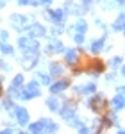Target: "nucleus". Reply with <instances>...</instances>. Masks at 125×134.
I'll return each instance as SVG.
<instances>
[{
	"instance_id": "obj_1",
	"label": "nucleus",
	"mask_w": 125,
	"mask_h": 134,
	"mask_svg": "<svg viewBox=\"0 0 125 134\" xmlns=\"http://www.w3.org/2000/svg\"><path fill=\"white\" fill-rule=\"evenodd\" d=\"M59 116H61V120L68 127H72L75 131L82 125V118L79 114V105L75 104V100H68L66 98L64 104H62V109H61V113H59Z\"/></svg>"
},
{
	"instance_id": "obj_2",
	"label": "nucleus",
	"mask_w": 125,
	"mask_h": 134,
	"mask_svg": "<svg viewBox=\"0 0 125 134\" xmlns=\"http://www.w3.org/2000/svg\"><path fill=\"white\" fill-rule=\"evenodd\" d=\"M84 107L88 109V111H91L93 114L96 116H102V114L109 109V98L105 97L104 93H95L91 97H88L86 100H84Z\"/></svg>"
},
{
	"instance_id": "obj_3",
	"label": "nucleus",
	"mask_w": 125,
	"mask_h": 134,
	"mask_svg": "<svg viewBox=\"0 0 125 134\" xmlns=\"http://www.w3.org/2000/svg\"><path fill=\"white\" fill-rule=\"evenodd\" d=\"M41 84L36 82L34 79L29 81V82H25V86L20 90V97H18V100L21 102H29V100H34V98H39L41 97Z\"/></svg>"
},
{
	"instance_id": "obj_4",
	"label": "nucleus",
	"mask_w": 125,
	"mask_h": 134,
	"mask_svg": "<svg viewBox=\"0 0 125 134\" xmlns=\"http://www.w3.org/2000/svg\"><path fill=\"white\" fill-rule=\"evenodd\" d=\"M16 47H18V50L21 54H36V55H39V52H41V45L38 40H32L29 36H18V40H16Z\"/></svg>"
},
{
	"instance_id": "obj_5",
	"label": "nucleus",
	"mask_w": 125,
	"mask_h": 134,
	"mask_svg": "<svg viewBox=\"0 0 125 134\" xmlns=\"http://www.w3.org/2000/svg\"><path fill=\"white\" fill-rule=\"evenodd\" d=\"M72 93L75 97H91L95 93H98V82L96 81H86V82H79L72 86Z\"/></svg>"
},
{
	"instance_id": "obj_6",
	"label": "nucleus",
	"mask_w": 125,
	"mask_h": 134,
	"mask_svg": "<svg viewBox=\"0 0 125 134\" xmlns=\"http://www.w3.org/2000/svg\"><path fill=\"white\" fill-rule=\"evenodd\" d=\"M107 43H109V32H104L102 36L89 40V41H88V47H86V50L89 52L93 57H98V55L105 50V45H107Z\"/></svg>"
},
{
	"instance_id": "obj_7",
	"label": "nucleus",
	"mask_w": 125,
	"mask_h": 134,
	"mask_svg": "<svg viewBox=\"0 0 125 134\" xmlns=\"http://www.w3.org/2000/svg\"><path fill=\"white\" fill-rule=\"evenodd\" d=\"M23 32H25V36H29L32 40H38V41L43 40V38H48V29L43 23H39V21H31L23 29Z\"/></svg>"
},
{
	"instance_id": "obj_8",
	"label": "nucleus",
	"mask_w": 125,
	"mask_h": 134,
	"mask_svg": "<svg viewBox=\"0 0 125 134\" xmlns=\"http://www.w3.org/2000/svg\"><path fill=\"white\" fill-rule=\"evenodd\" d=\"M43 18L47 21H50L52 25H64V21L68 20V14L62 7L57 9H45L43 11Z\"/></svg>"
},
{
	"instance_id": "obj_9",
	"label": "nucleus",
	"mask_w": 125,
	"mask_h": 134,
	"mask_svg": "<svg viewBox=\"0 0 125 134\" xmlns=\"http://www.w3.org/2000/svg\"><path fill=\"white\" fill-rule=\"evenodd\" d=\"M64 50H66V45L59 38H52V36L47 38V45L43 47V52L47 55H59V54H64Z\"/></svg>"
},
{
	"instance_id": "obj_10",
	"label": "nucleus",
	"mask_w": 125,
	"mask_h": 134,
	"mask_svg": "<svg viewBox=\"0 0 125 134\" xmlns=\"http://www.w3.org/2000/svg\"><path fill=\"white\" fill-rule=\"evenodd\" d=\"M105 68H107V64H105L102 59L95 57V59H91L89 64L84 68V73H86V75H91L93 81H95V79H98L100 75H105Z\"/></svg>"
},
{
	"instance_id": "obj_11",
	"label": "nucleus",
	"mask_w": 125,
	"mask_h": 134,
	"mask_svg": "<svg viewBox=\"0 0 125 134\" xmlns=\"http://www.w3.org/2000/svg\"><path fill=\"white\" fill-rule=\"evenodd\" d=\"M62 59H64V64L68 66V68H77L79 64H81V52L77 47H68L64 54H62Z\"/></svg>"
},
{
	"instance_id": "obj_12",
	"label": "nucleus",
	"mask_w": 125,
	"mask_h": 134,
	"mask_svg": "<svg viewBox=\"0 0 125 134\" xmlns=\"http://www.w3.org/2000/svg\"><path fill=\"white\" fill-rule=\"evenodd\" d=\"M20 66L25 70V72H32L38 68V64L41 63V57L36 55V54H21V57L18 59Z\"/></svg>"
},
{
	"instance_id": "obj_13",
	"label": "nucleus",
	"mask_w": 125,
	"mask_h": 134,
	"mask_svg": "<svg viewBox=\"0 0 125 134\" xmlns=\"http://www.w3.org/2000/svg\"><path fill=\"white\" fill-rule=\"evenodd\" d=\"M68 88H72V79L70 77H61V79H55L48 86V93L50 95H62Z\"/></svg>"
},
{
	"instance_id": "obj_14",
	"label": "nucleus",
	"mask_w": 125,
	"mask_h": 134,
	"mask_svg": "<svg viewBox=\"0 0 125 134\" xmlns=\"http://www.w3.org/2000/svg\"><path fill=\"white\" fill-rule=\"evenodd\" d=\"M64 97L62 95H48V98L45 100V107L54 114H59L62 109V104H64Z\"/></svg>"
},
{
	"instance_id": "obj_15",
	"label": "nucleus",
	"mask_w": 125,
	"mask_h": 134,
	"mask_svg": "<svg viewBox=\"0 0 125 134\" xmlns=\"http://www.w3.org/2000/svg\"><path fill=\"white\" fill-rule=\"evenodd\" d=\"M47 72L50 73V77H52L54 81L55 79H61V77H64V73H66V64L57 61V59L48 61L47 63Z\"/></svg>"
},
{
	"instance_id": "obj_16",
	"label": "nucleus",
	"mask_w": 125,
	"mask_h": 134,
	"mask_svg": "<svg viewBox=\"0 0 125 134\" xmlns=\"http://www.w3.org/2000/svg\"><path fill=\"white\" fill-rule=\"evenodd\" d=\"M31 21H29V16L27 14H20V13H13L9 16V25L14 29V31H18L21 34L23 32V29L29 25Z\"/></svg>"
},
{
	"instance_id": "obj_17",
	"label": "nucleus",
	"mask_w": 125,
	"mask_h": 134,
	"mask_svg": "<svg viewBox=\"0 0 125 134\" xmlns=\"http://www.w3.org/2000/svg\"><path fill=\"white\" fill-rule=\"evenodd\" d=\"M18 127H27V125L31 124V113H29V109L27 107H23V105H16V109H14V118H13Z\"/></svg>"
},
{
	"instance_id": "obj_18",
	"label": "nucleus",
	"mask_w": 125,
	"mask_h": 134,
	"mask_svg": "<svg viewBox=\"0 0 125 134\" xmlns=\"http://www.w3.org/2000/svg\"><path fill=\"white\" fill-rule=\"evenodd\" d=\"M38 122L41 124L43 127V132L45 134H59L61 131V125L57 122H54V118H48V116H39Z\"/></svg>"
},
{
	"instance_id": "obj_19",
	"label": "nucleus",
	"mask_w": 125,
	"mask_h": 134,
	"mask_svg": "<svg viewBox=\"0 0 125 134\" xmlns=\"http://www.w3.org/2000/svg\"><path fill=\"white\" fill-rule=\"evenodd\" d=\"M62 9L66 11V14L68 16H77V18H81L84 14L82 7L75 2V0H64V5H62Z\"/></svg>"
},
{
	"instance_id": "obj_20",
	"label": "nucleus",
	"mask_w": 125,
	"mask_h": 134,
	"mask_svg": "<svg viewBox=\"0 0 125 134\" xmlns=\"http://www.w3.org/2000/svg\"><path fill=\"white\" fill-rule=\"evenodd\" d=\"M109 109L115 111V113H122V111H125V97H122V95L116 93L115 97L109 100Z\"/></svg>"
},
{
	"instance_id": "obj_21",
	"label": "nucleus",
	"mask_w": 125,
	"mask_h": 134,
	"mask_svg": "<svg viewBox=\"0 0 125 134\" xmlns=\"http://www.w3.org/2000/svg\"><path fill=\"white\" fill-rule=\"evenodd\" d=\"M32 79H34L36 82H39L41 86H47V88H48V86L54 82V79L50 77V73H48V72H43V70H36Z\"/></svg>"
},
{
	"instance_id": "obj_22",
	"label": "nucleus",
	"mask_w": 125,
	"mask_h": 134,
	"mask_svg": "<svg viewBox=\"0 0 125 134\" xmlns=\"http://www.w3.org/2000/svg\"><path fill=\"white\" fill-rule=\"evenodd\" d=\"M73 29H75V34H84L86 36L88 31H89V21L86 20L84 16H81V18H77V20L73 21Z\"/></svg>"
},
{
	"instance_id": "obj_23",
	"label": "nucleus",
	"mask_w": 125,
	"mask_h": 134,
	"mask_svg": "<svg viewBox=\"0 0 125 134\" xmlns=\"http://www.w3.org/2000/svg\"><path fill=\"white\" fill-rule=\"evenodd\" d=\"M125 27V11H120L113 23H111V32H122Z\"/></svg>"
},
{
	"instance_id": "obj_24",
	"label": "nucleus",
	"mask_w": 125,
	"mask_h": 134,
	"mask_svg": "<svg viewBox=\"0 0 125 134\" xmlns=\"http://www.w3.org/2000/svg\"><path fill=\"white\" fill-rule=\"evenodd\" d=\"M123 57H122V55H111V57H109V61L105 63V64H107V66H109V68H111V70H120V68H122V64H123Z\"/></svg>"
},
{
	"instance_id": "obj_25",
	"label": "nucleus",
	"mask_w": 125,
	"mask_h": 134,
	"mask_svg": "<svg viewBox=\"0 0 125 134\" xmlns=\"http://www.w3.org/2000/svg\"><path fill=\"white\" fill-rule=\"evenodd\" d=\"M9 86L21 90V88L25 86V75H23V73H16V75H14V77L11 79V84H9Z\"/></svg>"
},
{
	"instance_id": "obj_26",
	"label": "nucleus",
	"mask_w": 125,
	"mask_h": 134,
	"mask_svg": "<svg viewBox=\"0 0 125 134\" xmlns=\"http://www.w3.org/2000/svg\"><path fill=\"white\" fill-rule=\"evenodd\" d=\"M95 4H96V5H100L104 11H113V9L118 7L115 0H95Z\"/></svg>"
},
{
	"instance_id": "obj_27",
	"label": "nucleus",
	"mask_w": 125,
	"mask_h": 134,
	"mask_svg": "<svg viewBox=\"0 0 125 134\" xmlns=\"http://www.w3.org/2000/svg\"><path fill=\"white\" fill-rule=\"evenodd\" d=\"M0 52L7 57H13L14 55V47L9 45V41H0Z\"/></svg>"
},
{
	"instance_id": "obj_28",
	"label": "nucleus",
	"mask_w": 125,
	"mask_h": 134,
	"mask_svg": "<svg viewBox=\"0 0 125 134\" xmlns=\"http://www.w3.org/2000/svg\"><path fill=\"white\" fill-rule=\"evenodd\" d=\"M27 132L29 134H45L43 132V127H41V124L36 120V122H31V124L27 125Z\"/></svg>"
},
{
	"instance_id": "obj_29",
	"label": "nucleus",
	"mask_w": 125,
	"mask_h": 134,
	"mask_svg": "<svg viewBox=\"0 0 125 134\" xmlns=\"http://www.w3.org/2000/svg\"><path fill=\"white\" fill-rule=\"evenodd\" d=\"M48 34H50L52 38H59L61 34H64V25H52V27L48 29Z\"/></svg>"
},
{
	"instance_id": "obj_30",
	"label": "nucleus",
	"mask_w": 125,
	"mask_h": 134,
	"mask_svg": "<svg viewBox=\"0 0 125 134\" xmlns=\"http://www.w3.org/2000/svg\"><path fill=\"white\" fill-rule=\"evenodd\" d=\"M118 75H120L118 72L111 70L109 73H105V75H104V79H105V82H107V84H115L116 81H118Z\"/></svg>"
},
{
	"instance_id": "obj_31",
	"label": "nucleus",
	"mask_w": 125,
	"mask_h": 134,
	"mask_svg": "<svg viewBox=\"0 0 125 134\" xmlns=\"http://www.w3.org/2000/svg\"><path fill=\"white\" fill-rule=\"evenodd\" d=\"M79 5L82 7L84 13H88V11H91V9H93L95 0H79Z\"/></svg>"
},
{
	"instance_id": "obj_32",
	"label": "nucleus",
	"mask_w": 125,
	"mask_h": 134,
	"mask_svg": "<svg viewBox=\"0 0 125 134\" xmlns=\"http://www.w3.org/2000/svg\"><path fill=\"white\" fill-rule=\"evenodd\" d=\"M95 27H98V29L102 31V34H104V32H109V27H107V23H105L102 18H96V16H95Z\"/></svg>"
},
{
	"instance_id": "obj_33",
	"label": "nucleus",
	"mask_w": 125,
	"mask_h": 134,
	"mask_svg": "<svg viewBox=\"0 0 125 134\" xmlns=\"http://www.w3.org/2000/svg\"><path fill=\"white\" fill-rule=\"evenodd\" d=\"M77 134H93V131H91V127L86 124V122H82V125L77 129Z\"/></svg>"
},
{
	"instance_id": "obj_34",
	"label": "nucleus",
	"mask_w": 125,
	"mask_h": 134,
	"mask_svg": "<svg viewBox=\"0 0 125 134\" xmlns=\"http://www.w3.org/2000/svg\"><path fill=\"white\" fill-rule=\"evenodd\" d=\"M0 72L2 73H9L11 72V64L5 59H0Z\"/></svg>"
},
{
	"instance_id": "obj_35",
	"label": "nucleus",
	"mask_w": 125,
	"mask_h": 134,
	"mask_svg": "<svg viewBox=\"0 0 125 134\" xmlns=\"http://www.w3.org/2000/svg\"><path fill=\"white\" fill-rule=\"evenodd\" d=\"M0 41H9V32L5 29H0Z\"/></svg>"
},
{
	"instance_id": "obj_36",
	"label": "nucleus",
	"mask_w": 125,
	"mask_h": 134,
	"mask_svg": "<svg viewBox=\"0 0 125 134\" xmlns=\"http://www.w3.org/2000/svg\"><path fill=\"white\" fill-rule=\"evenodd\" d=\"M115 90L118 95H122V97H125V84H116L115 86Z\"/></svg>"
},
{
	"instance_id": "obj_37",
	"label": "nucleus",
	"mask_w": 125,
	"mask_h": 134,
	"mask_svg": "<svg viewBox=\"0 0 125 134\" xmlns=\"http://www.w3.org/2000/svg\"><path fill=\"white\" fill-rule=\"evenodd\" d=\"M54 0H39V7H45V9H50Z\"/></svg>"
},
{
	"instance_id": "obj_38",
	"label": "nucleus",
	"mask_w": 125,
	"mask_h": 134,
	"mask_svg": "<svg viewBox=\"0 0 125 134\" xmlns=\"http://www.w3.org/2000/svg\"><path fill=\"white\" fill-rule=\"evenodd\" d=\"M0 134H16V129H11V127H2Z\"/></svg>"
},
{
	"instance_id": "obj_39",
	"label": "nucleus",
	"mask_w": 125,
	"mask_h": 134,
	"mask_svg": "<svg viewBox=\"0 0 125 134\" xmlns=\"http://www.w3.org/2000/svg\"><path fill=\"white\" fill-rule=\"evenodd\" d=\"M120 77H123V79H125V63L122 64V68H120Z\"/></svg>"
},
{
	"instance_id": "obj_40",
	"label": "nucleus",
	"mask_w": 125,
	"mask_h": 134,
	"mask_svg": "<svg viewBox=\"0 0 125 134\" xmlns=\"http://www.w3.org/2000/svg\"><path fill=\"white\" fill-rule=\"evenodd\" d=\"M115 2H116L118 7H123V5H125V0H115Z\"/></svg>"
},
{
	"instance_id": "obj_41",
	"label": "nucleus",
	"mask_w": 125,
	"mask_h": 134,
	"mask_svg": "<svg viewBox=\"0 0 125 134\" xmlns=\"http://www.w3.org/2000/svg\"><path fill=\"white\" fill-rule=\"evenodd\" d=\"M115 134H125V129H123V127H120V129H116V131H115Z\"/></svg>"
},
{
	"instance_id": "obj_42",
	"label": "nucleus",
	"mask_w": 125,
	"mask_h": 134,
	"mask_svg": "<svg viewBox=\"0 0 125 134\" xmlns=\"http://www.w3.org/2000/svg\"><path fill=\"white\" fill-rule=\"evenodd\" d=\"M4 5H5V2H4V0H0V11L4 9Z\"/></svg>"
},
{
	"instance_id": "obj_43",
	"label": "nucleus",
	"mask_w": 125,
	"mask_h": 134,
	"mask_svg": "<svg viewBox=\"0 0 125 134\" xmlns=\"http://www.w3.org/2000/svg\"><path fill=\"white\" fill-rule=\"evenodd\" d=\"M2 95H4V88H2V82H0V98H2Z\"/></svg>"
},
{
	"instance_id": "obj_44",
	"label": "nucleus",
	"mask_w": 125,
	"mask_h": 134,
	"mask_svg": "<svg viewBox=\"0 0 125 134\" xmlns=\"http://www.w3.org/2000/svg\"><path fill=\"white\" fill-rule=\"evenodd\" d=\"M16 134H29L27 131H16Z\"/></svg>"
},
{
	"instance_id": "obj_45",
	"label": "nucleus",
	"mask_w": 125,
	"mask_h": 134,
	"mask_svg": "<svg viewBox=\"0 0 125 134\" xmlns=\"http://www.w3.org/2000/svg\"><path fill=\"white\" fill-rule=\"evenodd\" d=\"M122 34H123V36H125V27H123V31H122Z\"/></svg>"
},
{
	"instance_id": "obj_46",
	"label": "nucleus",
	"mask_w": 125,
	"mask_h": 134,
	"mask_svg": "<svg viewBox=\"0 0 125 134\" xmlns=\"http://www.w3.org/2000/svg\"><path fill=\"white\" fill-rule=\"evenodd\" d=\"M4 2H7V0H4Z\"/></svg>"
}]
</instances>
